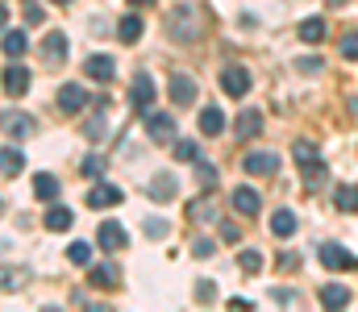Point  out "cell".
Wrapping results in <instances>:
<instances>
[{"label": "cell", "mask_w": 358, "mask_h": 312, "mask_svg": "<svg viewBox=\"0 0 358 312\" xmlns=\"http://www.w3.org/2000/svg\"><path fill=\"white\" fill-rule=\"evenodd\" d=\"M167 29H171V42H196V38H200V17H196V8H192V4L171 8Z\"/></svg>", "instance_id": "obj_1"}, {"label": "cell", "mask_w": 358, "mask_h": 312, "mask_svg": "<svg viewBox=\"0 0 358 312\" xmlns=\"http://www.w3.org/2000/svg\"><path fill=\"white\" fill-rule=\"evenodd\" d=\"M250 84H255V75H250L246 67H238V63H229V67H221V92H225V96H234V101H242V96L250 92Z\"/></svg>", "instance_id": "obj_2"}, {"label": "cell", "mask_w": 358, "mask_h": 312, "mask_svg": "<svg viewBox=\"0 0 358 312\" xmlns=\"http://www.w3.org/2000/svg\"><path fill=\"white\" fill-rule=\"evenodd\" d=\"M146 133H150V142H176V117L171 112H155V108H146Z\"/></svg>", "instance_id": "obj_3"}, {"label": "cell", "mask_w": 358, "mask_h": 312, "mask_svg": "<svg viewBox=\"0 0 358 312\" xmlns=\"http://www.w3.org/2000/svg\"><path fill=\"white\" fill-rule=\"evenodd\" d=\"M129 101H134V108H155V101H159V88H155V75H146V71H138L134 75V84H129Z\"/></svg>", "instance_id": "obj_4"}, {"label": "cell", "mask_w": 358, "mask_h": 312, "mask_svg": "<svg viewBox=\"0 0 358 312\" xmlns=\"http://www.w3.org/2000/svg\"><path fill=\"white\" fill-rule=\"evenodd\" d=\"M317 258H321V267H329V271H346V267H355V254H346L338 242H321V246H317Z\"/></svg>", "instance_id": "obj_5"}, {"label": "cell", "mask_w": 358, "mask_h": 312, "mask_svg": "<svg viewBox=\"0 0 358 312\" xmlns=\"http://www.w3.org/2000/svg\"><path fill=\"white\" fill-rule=\"evenodd\" d=\"M96 242H100V250H108V254H113V250H121V246L129 242V233H125V225H121V221H104V225L96 229Z\"/></svg>", "instance_id": "obj_6"}, {"label": "cell", "mask_w": 358, "mask_h": 312, "mask_svg": "<svg viewBox=\"0 0 358 312\" xmlns=\"http://www.w3.org/2000/svg\"><path fill=\"white\" fill-rule=\"evenodd\" d=\"M242 167H246V175H275V171H279V154H271V150H250V154L242 158Z\"/></svg>", "instance_id": "obj_7"}, {"label": "cell", "mask_w": 358, "mask_h": 312, "mask_svg": "<svg viewBox=\"0 0 358 312\" xmlns=\"http://www.w3.org/2000/svg\"><path fill=\"white\" fill-rule=\"evenodd\" d=\"M125 192L117 184H92L88 188V208H108V205H121Z\"/></svg>", "instance_id": "obj_8"}, {"label": "cell", "mask_w": 358, "mask_h": 312, "mask_svg": "<svg viewBox=\"0 0 358 312\" xmlns=\"http://www.w3.org/2000/svg\"><path fill=\"white\" fill-rule=\"evenodd\" d=\"M84 75L96 80V84H108V80L117 75V63H113L108 54H92V59H84Z\"/></svg>", "instance_id": "obj_9"}, {"label": "cell", "mask_w": 358, "mask_h": 312, "mask_svg": "<svg viewBox=\"0 0 358 312\" xmlns=\"http://www.w3.org/2000/svg\"><path fill=\"white\" fill-rule=\"evenodd\" d=\"M0 84H4V92H8V96H25V92H29V71H25L21 63H8Z\"/></svg>", "instance_id": "obj_10"}, {"label": "cell", "mask_w": 358, "mask_h": 312, "mask_svg": "<svg viewBox=\"0 0 358 312\" xmlns=\"http://www.w3.org/2000/svg\"><path fill=\"white\" fill-rule=\"evenodd\" d=\"M229 205H234V212H242V216H259V208H263V196H259L255 188H234Z\"/></svg>", "instance_id": "obj_11"}, {"label": "cell", "mask_w": 358, "mask_h": 312, "mask_svg": "<svg viewBox=\"0 0 358 312\" xmlns=\"http://www.w3.org/2000/svg\"><path fill=\"white\" fill-rule=\"evenodd\" d=\"M176 192H179V179H176V175H167V171H159V175L146 184V196H150V200H159V205H163V200H171Z\"/></svg>", "instance_id": "obj_12"}, {"label": "cell", "mask_w": 358, "mask_h": 312, "mask_svg": "<svg viewBox=\"0 0 358 312\" xmlns=\"http://www.w3.org/2000/svg\"><path fill=\"white\" fill-rule=\"evenodd\" d=\"M196 92H200V88H196V80H192V75H183V71L171 75V101H176L179 108H187V104L196 101Z\"/></svg>", "instance_id": "obj_13"}, {"label": "cell", "mask_w": 358, "mask_h": 312, "mask_svg": "<svg viewBox=\"0 0 358 312\" xmlns=\"http://www.w3.org/2000/svg\"><path fill=\"white\" fill-rule=\"evenodd\" d=\"M0 125H4L8 138H29L34 133V117H25V112H0Z\"/></svg>", "instance_id": "obj_14"}, {"label": "cell", "mask_w": 358, "mask_h": 312, "mask_svg": "<svg viewBox=\"0 0 358 312\" xmlns=\"http://www.w3.org/2000/svg\"><path fill=\"white\" fill-rule=\"evenodd\" d=\"M59 108H63V112H80V108H88V92H84L80 84H63V88H59Z\"/></svg>", "instance_id": "obj_15"}, {"label": "cell", "mask_w": 358, "mask_h": 312, "mask_svg": "<svg viewBox=\"0 0 358 312\" xmlns=\"http://www.w3.org/2000/svg\"><path fill=\"white\" fill-rule=\"evenodd\" d=\"M325 34H329L325 17H304V21H300V42H308V46H321V42H325Z\"/></svg>", "instance_id": "obj_16"}, {"label": "cell", "mask_w": 358, "mask_h": 312, "mask_svg": "<svg viewBox=\"0 0 358 312\" xmlns=\"http://www.w3.org/2000/svg\"><path fill=\"white\" fill-rule=\"evenodd\" d=\"M200 133H204V138H217V133H225V112H221L217 104L200 108Z\"/></svg>", "instance_id": "obj_17"}, {"label": "cell", "mask_w": 358, "mask_h": 312, "mask_svg": "<svg viewBox=\"0 0 358 312\" xmlns=\"http://www.w3.org/2000/svg\"><path fill=\"white\" fill-rule=\"evenodd\" d=\"M88 283H92V288H100V292H113V288L121 283V275H117V267H113V262H100V267H92Z\"/></svg>", "instance_id": "obj_18"}, {"label": "cell", "mask_w": 358, "mask_h": 312, "mask_svg": "<svg viewBox=\"0 0 358 312\" xmlns=\"http://www.w3.org/2000/svg\"><path fill=\"white\" fill-rule=\"evenodd\" d=\"M42 59H46V63H55V67L67 59V38H63L59 29H55V34H46V42H42Z\"/></svg>", "instance_id": "obj_19"}, {"label": "cell", "mask_w": 358, "mask_h": 312, "mask_svg": "<svg viewBox=\"0 0 358 312\" xmlns=\"http://www.w3.org/2000/svg\"><path fill=\"white\" fill-rule=\"evenodd\" d=\"M259 133H263V112H259V108H246V112L238 117V138L250 142V138H259Z\"/></svg>", "instance_id": "obj_20"}, {"label": "cell", "mask_w": 358, "mask_h": 312, "mask_svg": "<svg viewBox=\"0 0 358 312\" xmlns=\"http://www.w3.org/2000/svg\"><path fill=\"white\" fill-rule=\"evenodd\" d=\"M350 300H355V296H350V288H342V283H325V288H321V304H325V309H346Z\"/></svg>", "instance_id": "obj_21"}, {"label": "cell", "mask_w": 358, "mask_h": 312, "mask_svg": "<svg viewBox=\"0 0 358 312\" xmlns=\"http://www.w3.org/2000/svg\"><path fill=\"white\" fill-rule=\"evenodd\" d=\"M21 171H25V150L4 146L0 150V175H21Z\"/></svg>", "instance_id": "obj_22"}, {"label": "cell", "mask_w": 358, "mask_h": 312, "mask_svg": "<svg viewBox=\"0 0 358 312\" xmlns=\"http://www.w3.org/2000/svg\"><path fill=\"white\" fill-rule=\"evenodd\" d=\"M71 221H76V216H71V208H63V205L46 208V229H50V233H67V229H71Z\"/></svg>", "instance_id": "obj_23"}, {"label": "cell", "mask_w": 358, "mask_h": 312, "mask_svg": "<svg viewBox=\"0 0 358 312\" xmlns=\"http://www.w3.org/2000/svg\"><path fill=\"white\" fill-rule=\"evenodd\" d=\"M0 46H4L8 59H21V54L29 50V38H25V29H4V42H0Z\"/></svg>", "instance_id": "obj_24"}, {"label": "cell", "mask_w": 358, "mask_h": 312, "mask_svg": "<svg viewBox=\"0 0 358 312\" xmlns=\"http://www.w3.org/2000/svg\"><path fill=\"white\" fill-rule=\"evenodd\" d=\"M296 225H300V221H296V212H292V208H279V212L271 216V233H275V237H292V233H296Z\"/></svg>", "instance_id": "obj_25"}, {"label": "cell", "mask_w": 358, "mask_h": 312, "mask_svg": "<svg viewBox=\"0 0 358 312\" xmlns=\"http://www.w3.org/2000/svg\"><path fill=\"white\" fill-rule=\"evenodd\" d=\"M142 29H146V25H142V17H138V13H129V17H121V21H117V38H121V42H138V38H142Z\"/></svg>", "instance_id": "obj_26"}, {"label": "cell", "mask_w": 358, "mask_h": 312, "mask_svg": "<svg viewBox=\"0 0 358 312\" xmlns=\"http://www.w3.org/2000/svg\"><path fill=\"white\" fill-rule=\"evenodd\" d=\"M334 205L342 208V212H358V184H338Z\"/></svg>", "instance_id": "obj_27"}, {"label": "cell", "mask_w": 358, "mask_h": 312, "mask_svg": "<svg viewBox=\"0 0 358 312\" xmlns=\"http://www.w3.org/2000/svg\"><path fill=\"white\" fill-rule=\"evenodd\" d=\"M292 158H296L300 167H313V163H321V146H317V142H296V146H292Z\"/></svg>", "instance_id": "obj_28"}, {"label": "cell", "mask_w": 358, "mask_h": 312, "mask_svg": "<svg viewBox=\"0 0 358 312\" xmlns=\"http://www.w3.org/2000/svg\"><path fill=\"white\" fill-rule=\"evenodd\" d=\"M34 196L38 200H55L59 196V179L55 175H34Z\"/></svg>", "instance_id": "obj_29"}, {"label": "cell", "mask_w": 358, "mask_h": 312, "mask_svg": "<svg viewBox=\"0 0 358 312\" xmlns=\"http://www.w3.org/2000/svg\"><path fill=\"white\" fill-rule=\"evenodd\" d=\"M67 258H71L76 267H92V242H71V246H67Z\"/></svg>", "instance_id": "obj_30"}, {"label": "cell", "mask_w": 358, "mask_h": 312, "mask_svg": "<svg viewBox=\"0 0 358 312\" xmlns=\"http://www.w3.org/2000/svg\"><path fill=\"white\" fill-rule=\"evenodd\" d=\"M238 267H242L246 275H259V271H263V254H259V250H242V254H238Z\"/></svg>", "instance_id": "obj_31"}, {"label": "cell", "mask_w": 358, "mask_h": 312, "mask_svg": "<svg viewBox=\"0 0 358 312\" xmlns=\"http://www.w3.org/2000/svg\"><path fill=\"white\" fill-rule=\"evenodd\" d=\"M171 150H176L179 163H196V158H200V146H196V142H179V138H176V146H171Z\"/></svg>", "instance_id": "obj_32"}, {"label": "cell", "mask_w": 358, "mask_h": 312, "mask_svg": "<svg viewBox=\"0 0 358 312\" xmlns=\"http://www.w3.org/2000/svg\"><path fill=\"white\" fill-rule=\"evenodd\" d=\"M338 50H342V59H346V63H358V29H350V34L342 38V46H338Z\"/></svg>", "instance_id": "obj_33"}, {"label": "cell", "mask_w": 358, "mask_h": 312, "mask_svg": "<svg viewBox=\"0 0 358 312\" xmlns=\"http://www.w3.org/2000/svg\"><path fill=\"white\" fill-rule=\"evenodd\" d=\"M104 133H108V125H104V117L96 112V117H92L88 125H84V138H88V142H100Z\"/></svg>", "instance_id": "obj_34"}, {"label": "cell", "mask_w": 358, "mask_h": 312, "mask_svg": "<svg viewBox=\"0 0 358 312\" xmlns=\"http://www.w3.org/2000/svg\"><path fill=\"white\" fill-rule=\"evenodd\" d=\"M21 17H25L29 25H42V17H46V13H42V4H38V0H21Z\"/></svg>", "instance_id": "obj_35"}, {"label": "cell", "mask_w": 358, "mask_h": 312, "mask_svg": "<svg viewBox=\"0 0 358 312\" xmlns=\"http://www.w3.org/2000/svg\"><path fill=\"white\" fill-rule=\"evenodd\" d=\"M167 233H171V225L163 216H146V237H167Z\"/></svg>", "instance_id": "obj_36"}, {"label": "cell", "mask_w": 358, "mask_h": 312, "mask_svg": "<svg viewBox=\"0 0 358 312\" xmlns=\"http://www.w3.org/2000/svg\"><path fill=\"white\" fill-rule=\"evenodd\" d=\"M296 71H304V75H317V71H325V59H296Z\"/></svg>", "instance_id": "obj_37"}, {"label": "cell", "mask_w": 358, "mask_h": 312, "mask_svg": "<svg viewBox=\"0 0 358 312\" xmlns=\"http://www.w3.org/2000/svg\"><path fill=\"white\" fill-rule=\"evenodd\" d=\"M84 175H92V179L104 175V158H100V154H88V158H84Z\"/></svg>", "instance_id": "obj_38"}, {"label": "cell", "mask_w": 358, "mask_h": 312, "mask_svg": "<svg viewBox=\"0 0 358 312\" xmlns=\"http://www.w3.org/2000/svg\"><path fill=\"white\" fill-rule=\"evenodd\" d=\"M196 179H200V184L208 188V184L217 179V171H213V163H200V158H196Z\"/></svg>", "instance_id": "obj_39"}, {"label": "cell", "mask_w": 358, "mask_h": 312, "mask_svg": "<svg viewBox=\"0 0 358 312\" xmlns=\"http://www.w3.org/2000/svg\"><path fill=\"white\" fill-rule=\"evenodd\" d=\"M213 296H217V288H213V279H200V283H196V300H200V304H208Z\"/></svg>", "instance_id": "obj_40"}, {"label": "cell", "mask_w": 358, "mask_h": 312, "mask_svg": "<svg viewBox=\"0 0 358 312\" xmlns=\"http://www.w3.org/2000/svg\"><path fill=\"white\" fill-rule=\"evenodd\" d=\"M192 254H196V258H213V254H217V246H213L208 237H200V242L192 246Z\"/></svg>", "instance_id": "obj_41"}, {"label": "cell", "mask_w": 358, "mask_h": 312, "mask_svg": "<svg viewBox=\"0 0 358 312\" xmlns=\"http://www.w3.org/2000/svg\"><path fill=\"white\" fill-rule=\"evenodd\" d=\"M271 300H275V304H296L300 296H296L292 288H275V292H271Z\"/></svg>", "instance_id": "obj_42"}, {"label": "cell", "mask_w": 358, "mask_h": 312, "mask_svg": "<svg viewBox=\"0 0 358 312\" xmlns=\"http://www.w3.org/2000/svg\"><path fill=\"white\" fill-rule=\"evenodd\" d=\"M221 237H225V242H238V225H234V221H221Z\"/></svg>", "instance_id": "obj_43"}, {"label": "cell", "mask_w": 358, "mask_h": 312, "mask_svg": "<svg viewBox=\"0 0 358 312\" xmlns=\"http://www.w3.org/2000/svg\"><path fill=\"white\" fill-rule=\"evenodd\" d=\"M296 262H300V258H296V254H287V250H283V254H279V267H283V271H292V267H296Z\"/></svg>", "instance_id": "obj_44"}, {"label": "cell", "mask_w": 358, "mask_h": 312, "mask_svg": "<svg viewBox=\"0 0 358 312\" xmlns=\"http://www.w3.org/2000/svg\"><path fill=\"white\" fill-rule=\"evenodd\" d=\"M8 25V4H0V29Z\"/></svg>", "instance_id": "obj_45"}, {"label": "cell", "mask_w": 358, "mask_h": 312, "mask_svg": "<svg viewBox=\"0 0 358 312\" xmlns=\"http://www.w3.org/2000/svg\"><path fill=\"white\" fill-rule=\"evenodd\" d=\"M129 4H134V8H142V4H155V0H129Z\"/></svg>", "instance_id": "obj_46"}, {"label": "cell", "mask_w": 358, "mask_h": 312, "mask_svg": "<svg viewBox=\"0 0 358 312\" xmlns=\"http://www.w3.org/2000/svg\"><path fill=\"white\" fill-rule=\"evenodd\" d=\"M350 112H355V117H358V96H350Z\"/></svg>", "instance_id": "obj_47"}, {"label": "cell", "mask_w": 358, "mask_h": 312, "mask_svg": "<svg viewBox=\"0 0 358 312\" xmlns=\"http://www.w3.org/2000/svg\"><path fill=\"white\" fill-rule=\"evenodd\" d=\"M342 4H346V0H329V8H342Z\"/></svg>", "instance_id": "obj_48"}, {"label": "cell", "mask_w": 358, "mask_h": 312, "mask_svg": "<svg viewBox=\"0 0 358 312\" xmlns=\"http://www.w3.org/2000/svg\"><path fill=\"white\" fill-rule=\"evenodd\" d=\"M55 4H71V0H55Z\"/></svg>", "instance_id": "obj_49"}]
</instances>
